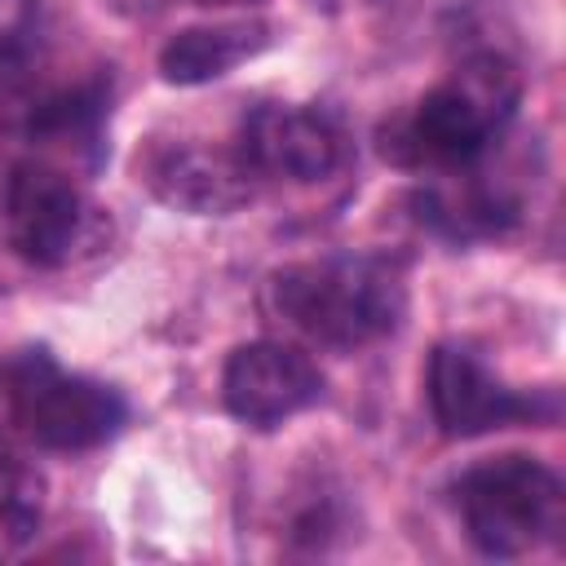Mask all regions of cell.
Masks as SVG:
<instances>
[{"instance_id":"1","label":"cell","mask_w":566,"mask_h":566,"mask_svg":"<svg viewBox=\"0 0 566 566\" xmlns=\"http://www.w3.org/2000/svg\"><path fill=\"white\" fill-rule=\"evenodd\" d=\"M270 305L305 340L354 354L398 332L407 287L380 256H318L283 265L270 279Z\"/></svg>"},{"instance_id":"2","label":"cell","mask_w":566,"mask_h":566,"mask_svg":"<svg viewBox=\"0 0 566 566\" xmlns=\"http://www.w3.org/2000/svg\"><path fill=\"white\" fill-rule=\"evenodd\" d=\"M513 102H517V84L509 66L482 57L464 66L460 80L429 88L402 119H394L380 133V155L398 168L460 172L482 159L495 124L513 111Z\"/></svg>"},{"instance_id":"3","label":"cell","mask_w":566,"mask_h":566,"mask_svg":"<svg viewBox=\"0 0 566 566\" xmlns=\"http://www.w3.org/2000/svg\"><path fill=\"white\" fill-rule=\"evenodd\" d=\"M455 509L473 548L500 562L557 544L566 531V486L548 464L531 455L473 464L455 482Z\"/></svg>"},{"instance_id":"4","label":"cell","mask_w":566,"mask_h":566,"mask_svg":"<svg viewBox=\"0 0 566 566\" xmlns=\"http://www.w3.org/2000/svg\"><path fill=\"white\" fill-rule=\"evenodd\" d=\"M4 411L40 451H93L111 442L128 407L111 385L66 376L49 354H22L4 367Z\"/></svg>"},{"instance_id":"5","label":"cell","mask_w":566,"mask_h":566,"mask_svg":"<svg viewBox=\"0 0 566 566\" xmlns=\"http://www.w3.org/2000/svg\"><path fill=\"white\" fill-rule=\"evenodd\" d=\"M234 155L252 181H323L345 159V133L318 106L270 102L243 115Z\"/></svg>"},{"instance_id":"6","label":"cell","mask_w":566,"mask_h":566,"mask_svg":"<svg viewBox=\"0 0 566 566\" xmlns=\"http://www.w3.org/2000/svg\"><path fill=\"white\" fill-rule=\"evenodd\" d=\"M84 226L80 186L49 159H18L4 172V230L27 265H62Z\"/></svg>"},{"instance_id":"7","label":"cell","mask_w":566,"mask_h":566,"mask_svg":"<svg viewBox=\"0 0 566 566\" xmlns=\"http://www.w3.org/2000/svg\"><path fill=\"white\" fill-rule=\"evenodd\" d=\"M318 398H323L318 367L283 340H252L226 358L221 402L248 429H279Z\"/></svg>"},{"instance_id":"8","label":"cell","mask_w":566,"mask_h":566,"mask_svg":"<svg viewBox=\"0 0 566 566\" xmlns=\"http://www.w3.org/2000/svg\"><path fill=\"white\" fill-rule=\"evenodd\" d=\"M424 394H429L433 424L447 438H478V433H491V429H504V424H517V420L553 416V402L539 407L535 398L509 389L464 345H438L433 349Z\"/></svg>"},{"instance_id":"9","label":"cell","mask_w":566,"mask_h":566,"mask_svg":"<svg viewBox=\"0 0 566 566\" xmlns=\"http://www.w3.org/2000/svg\"><path fill=\"white\" fill-rule=\"evenodd\" d=\"M142 177L168 208L199 212V217L234 212L239 203L252 199V177L239 164L234 146L208 150V146H190V142H168L142 159Z\"/></svg>"},{"instance_id":"10","label":"cell","mask_w":566,"mask_h":566,"mask_svg":"<svg viewBox=\"0 0 566 566\" xmlns=\"http://www.w3.org/2000/svg\"><path fill=\"white\" fill-rule=\"evenodd\" d=\"M265 27L256 22H221V27H190L177 31L164 49H159V75L168 84H208L221 80L226 71H234L239 62H248L252 53L265 49Z\"/></svg>"},{"instance_id":"11","label":"cell","mask_w":566,"mask_h":566,"mask_svg":"<svg viewBox=\"0 0 566 566\" xmlns=\"http://www.w3.org/2000/svg\"><path fill=\"white\" fill-rule=\"evenodd\" d=\"M35 97V75H31V49L18 35L0 40V124H22L27 102Z\"/></svg>"},{"instance_id":"12","label":"cell","mask_w":566,"mask_h":566,"mask_svg":"<svg viewBox=\"0 0 566 566\" xmlns=\"http://www.w3.org/2000/svg\"><path fill=\"white\" fill-rule=\"evenodd\" d=\"M199 9H221V4H256V0H190Z\"/></svg>"}]
</instances>
